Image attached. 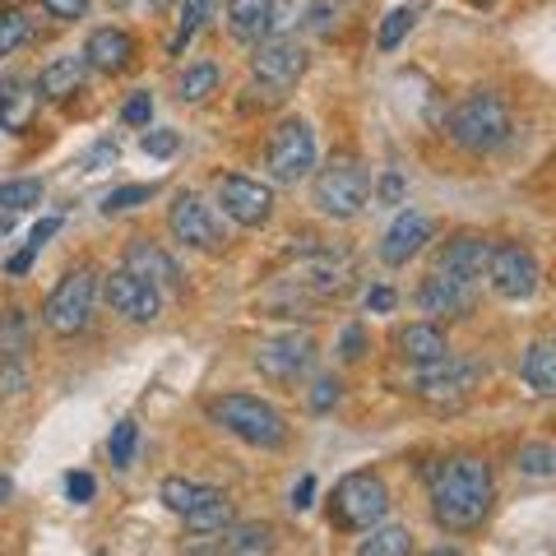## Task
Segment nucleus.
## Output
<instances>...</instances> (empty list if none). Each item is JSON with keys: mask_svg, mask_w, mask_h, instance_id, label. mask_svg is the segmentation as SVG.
I'll list each match as a JSON object with an SVG mask.
<instances>
[{"mask_svg": "<svg viewBox=\"0 0 556 556\" xmlns=\"http://www.w3.org/2000/svg\"><path fill=\"white\" fill-rule=\"evenodd\" d=\"M427 486H431V515L450 533L478 529L496 496L492 468L478 455H455V459H441L437 468H427Z\"/></svg>", "mask_w": 556, "mask_h": 556, "instance_id": "nucleus-1", "label": "nucleus"}, {"mask_svg": "<svg viewBox=\"0 0 556 556\" xmlns=\"http://www.w3.org/2000/svg\"><path fill=\"white\" fill-rule=\"evenodd\" d=\"M510 130H515V121H510L506 98L486 93V89L459 98L455 112H450V121H445V135L455 139L464 153H496L510 139Z\"/></svg>", "mask_w": 556, "mask_h": 556, "instance_id": "nucleus-2", "label": "nucleus"}, {"mask_svg": "<svg viewBox=\"0 0 556 556\" xmlns=\"http://www.w3.org/2000/svg\"><path fill=\"white\" fill-rule=\"evenodd\" d=\"M208 417H214L223 431H232L237 441L255 445V450H278L288 441V417L274 404H265V399H255V394L208 399Z\"/></svg>", "mask_w": 556, "mask_h": 556, "instance_id": "nucleus-3", "label": "nucleus"}, {"mask_svg": "<svg viewBox=\"0 0 556 556\" xmlns=\"http://www.w3.org/2000/svg\"><path fill=\"white\" fill-rule=\"evenodd\" d=\"M390 510V486L380 473H367V468H357V473H343L334 482V496H329V519H334L339 529L348 533H367L371 525H380Z\"/></svg>", "mask_w": 556, "mask_h": 556, "instance_id": "nucleus-4", "label": "nucleus"}, {"mask_svg": "<svg viewBox=\"0 0 556 556\" xmlns=\"http://www.w3.org/2000/svg\"><path fill=\"white\" fill-rule=\"evenodd\" d=\"M311 200H316L320 214L334 218V223L357 218L362 208H367V200H371L367 167H362L357 159H334L329 167L316 172V181H311Z\"/></svg>", "mask_w": 556, "mask_h": 556, "instance_id": "nucleus-5", "label": "nucleus"}, {"mask_svg": "<svg viewBox=\"0 0 556 556\" xmlns=\"http://www.w3.org/2000/svg\"><path fill=\"white\" fill-rule=\"evenodd\" d=\"M93 298H98V274H93L89 265L70 269L61 283L47 292V302H42V325H47L56 339L84 334V329H89V320H93Z\"/></svg>", "mask_w": 556, "mask_h": 556, "instance_id": "nucleus-6", "label": "nucleus"}, {"mask_svg": "<svg viewBox=\"0 0 556 556\" xmlns=\"http://www.w3.org/2000/svg\"><path fill=\"white\" fill-rule=\"evenodd\" d=\"M265 172H269V181H278V186H298V181H306L311 172H316V135H311V126L302 116L283 121V126L269 135Z\"/></svg>", "mask_w": 556, "mask_h": 556, "instance_id": "nucleus-7", "label": "nucleus"}, {"mask_svg": "<svg viewBox=\"0 0 556 556\" xmlns=\"http://www.w3.org/2000/svg\"><path fill=\"white\" fill-rule=\"evenodd\" d=\"M486 283L496 288V298L506 302H529L538 283H543V265L525 241H501V247L486 251Z\"/></svg>", "mask_w": 556, "mask_h": 556, "instance_id": "nucleus-8", "label": "nucleus"}, {"mask_svg": "<svg viewBox=\"0 0 556 556\" xmlns=\"http://www.w3.org/2000/svg\"><path fill=\"white\" fill-rule=\"evenodd\" d=\"M306 47L298 38H288V33H274V38H265L255 47V56H251V70H255V79L269 89V98H283L288 89H298V79L306 75Z\"/></svg>", "mask_w": 556, "mask_h": 556, "instance_id": "nucleus-9", "label": "nucleus"}, {"mask_svg": "<svg viewBox=\"0 0 556 556\" xmlns=\"http://www.w3.org/2000/svg\"><path fill=\"white\" fill-rule=\"evenodd\" d=\"M478 386H482V362H468L455 353L427 362V367H417V376H413V394L431 399V404H455V399H468Z\"/></svg>", "mask_w": 556, "mask_h": 556, "instance_id": "nucleus-10", "label": "nucleus"}, {"mask_svg": "<svg viewBox=\"0 0 556 556\" xmlns=\"http://www.w3.org/2000/svg\"><path fill=\"white\" fill-rule=\"evenodd\" d=\"M167 228H172V237H177L181 247L204 251V255H214V251L228 247L214 204H204L200 195H190V190H181V195L167 204Z\"/></svg>", "mask_w": 556, "mask_h": 556, "instance_id": "nucleus-11", "label": "nucleus"}, {"mask_svg": "<svg viewBox=\"0 0 556 556\" xmlns=\"http://www.w3.org/2000/svg\"><path fill=\"white\" fill-rule=\"evenodd\" d=\"M311 362H316V339L306 329H283V334H274L255 348V371L269 380H283V386L306 376Z\"/></svg>", "mask_w": 556, "mask_h": 556, "instance_id": "nucleus-12", "label": "nucleus"}, {"mask_svg": "<svg viewBox=\"0 0 556 556\" xmlns=\"http://www.w3.org/2000/svg\"><path fill=\"white\" fill-rule=\"evenodd\" d=\"M214 200L223 204V214H228L237 228H265V223L274 218V190L265 181H255V177H237V172H228V177H218Z\"/></svg>", "mask_w": 556, "mask_h": 556, "instance_id": "nucleus-13", "label": "nucleus"}, {"mask_svg": "<svg viewBox=\"0 0 556 556\" xmlns=\"http://www.w3.org/2000/svg\"><path fill=\"white\" fill-rule=\"evenodd\" d=\"M102 292H108V306L116 311V316H126L135 325H153L159 320V311H163V292L149 288L144 278H135L126 265L102 278Z\"/></svg>", "mask_w": 556, "mask_h": 556, "instance_id": "nucleus-14", "label": "nucleus"}, {"mask_svg": "<svg viewBox=\"0 0 556 556\" xmlns=\"http://www.w3.org/2000/svg\"><path fill=\"white\" fill-rule=\"evenodd\" d=\"M431 232H437V223H431L422 208H399V218L386 228V237H380L376 251H380V260H386L390 269H399V265H408L413 255L427 251Z\"/></svg>", "mask_w": 556, "mask_h": 556, "instance_id": "nucleus-15", "label": "nucleus"}, {"mask_svg": "<svg viewBox=\"0 0 556 556\" xmlns=\"http://www.w3.org/2000/svg\"><path fill=\"white\" fill-rule=\"evenodd\" d=\"M126 269H130L135 278H144L149 288H159V292H177V288H181L177 260H172L153 237H130V247H126Z\"/></svg>", "mask_w": 556, "mask_h": 556, "instance_id": "nucleus-16", "label": "nucleus"}, {"mask_svg": "<svg viewBox=\"0 0 556 556\" xmlns=\"http://www.w3.org/2000/svg\"><path fill=\"white\" fill-rule=\"evenodd\" d=\"M478 302V283H459V278H445L431 269V278H422L417 288V306L422 316H468Z\"/></svg>", "mask_w": 556, "mask_h": 556, "instance_id": "nucleus-17", "label": "nucleus"}, {"mask_svg": "<svg viewBox=\"0 0 556 556\" xmlns=\"http://www.w3.org/2000/svg\"><path fill=\"white\" fill-rule=\"evenodd\" d=\"M486 251H492V241L478 237V232H459V237H450V241H445V251L437 255V274L459 278V283H482Z\"/></svg>", "mask_w": 556, "mask_h": 556, "instance_id": "nucleus-18", "label": "nucleus"}, {"mask_svg": "<svg viewBox=\"0 0 556 556\" xmlns=\"http://www.w3.org/2000/svg\"><path fill=\"white\" fill-rule=\"evenodd\" d=\"M84 61H89V70H102V75H121L135 61V38L126 28H93L89 42H84Z\"/></svg>", "mask_w": 556, "mask_h": 556, "instance_id": "nucleus-19", "label": "nucleus"}, {"mask_svg": "<svg viewBox=\"0 0 556 556\" xmlns=\"http://www.w3.org/2000/svg\"><path fill=\"white\" fill-rule=\"evenodd\" d=\"M394 348H399V357H404V362H413V367H427V362H437V357L450 353V339H445L441 325L417 320V325H408V329H399Z\"/></svg>", "mask_w": 556, "mask_h": 556, "instance_id": "nucleus-20", "label": "nucleus"}, {"mask_svg": "<svg viewBox=\"0 0 556 556\" xmlns=\"http://www.w3.org/2000/svg\"><path fill=\"white\" fill-rule=\"evenodd\" d=\"M84 75H89V61H84V51H79V56H56V61H47L38 70V84H33V89H38L47 102H65L70 93H79Z\"/></svg>", "mask_w": 556, "mask_h": 556, "instance_id": "nucleus-21", "label": "nucleus"}, {"mask_svg": "<svg viewBox=\"0 0 556 556\" xmlns=\"http://www.w3.org/2000/svg\"><path fill=\"white\" fill-rule=\"evenodd\" d=\"M519 376H525V386L533 390V394H556V343L552 339H538L529 353H525V362H519Z\"/></svg>", "mask_w": 556, "mask_h": 556, "instance_id": "nucleus-22", "label": "nucleus"}, {"mask_svg": "<svg viewBox=\"0 0 556 556\" xmlns=\"http://www.w3.org/2000/svg\"><path fill=\"white\" fill-rule=\"evenodd\" d=\"M159 496H163V506H167L172 515H190V510H200L204 501H214V496H223V492H218V486L195 482V478H167Z\"/></svg>", "mask_w": 556, "mask_h": 556, "instance_id": "nucleus-23", "label": "nucleus"}, {"mask_svg": "<svg viewBox=\"0 0 556 556\" xmlns=\"http://www.w3.org/2000/svg\"><path fill=\"white\" fill-rule=\"evenodd\" d=\"M362 556H408L413 552V533L404 525H371L367 538L357 543Z\"/></svg>", "mask_w": 556, "mask_h": 556, "instance_id": "nucleus-24", "label": "nucleus"}, {"mask_svg": "<svg viewBox=\"0 0 556 556\" xmlns=\"http://www.w3.org/2000/svg\"><path fill=\"white\" fill-rule=\"evenodd\" d=\"M228 24L237 38H265L269 33V0H228Z\"/></svg>", "mask_w": 556, "mask_h": 556, "instance_id": "nucleus-25", "label": "nucleus"}, {"mask_svg": "<svg viewBox=\"0 0 556 556\" xmlns=\"http://www.w3.org/2000/svg\"><path fill=\"white\" fill-rule=\"evenodd\" d=\"M218 538H223L218 552H237V556H255V552H269L274 547L269 525H228Z\"/></svg>", "mask_w": 556, "mask_h": 556, "instance_id": "nucleus-26", "label": "nucleus"}, {"mask_svg": "<svg viewBox=\"0 0 556 556\" xmlns=\"http://www.w3.org/2000/svg\"><path fill=\"white\" fill-rule=\"evenodd\" d=\"M208 93H218V65H214V61L186 65V75H181V84H177V98H181V102H204Z\"/></svg>", "mask_w": 556, "mask_h": 556, "instance_id": "nucleus-27", "label": "nucleus"}, {"mask_svg": "<svg viewBox=\"0 0 556 556\" xmlns=\"http://www.w3.org/2000/svg\"><path fill=\"white\" fill-rule=\"evenodd\" d=\"M181 519H186L190 533H223V529L232 525V501L228 496H214V501H204L200 510H190Z\"/></svg>", "mask_w": 556, "mask_h": 556, "instance_id": "nucleus-28", "label": "nucleus"}, {"mask_svg": "<svg viewBox=\"0 0 556 556\" xmlns=\"http://www.w3.org/2000/svg\"><path fill=\"white\" fill-rule=\"evenodd\" d=\"M214 14H218V0H181V28H177V38H172V51H181Z\"/></svg>", "mask_w": 556, "mask_h": 556, "instance_id": "nucleus-29", "label": "nucleus"}, {"mask_svg": "<svg viewBox=\"0 0 556 556\" xmlns=\"http://www.w3.org/2000/svg\"><path fill=\"white\" fill-rule=\"evenodd\" d=\"M0 204H5L10 214H24V208H38V204H42V181H33V177L0 181Z\"/></svg>", "mask_w": 556, "mask_h": 556, "instance_id": "nucleus-30", "label": "nucleus"}, {"mask_svg": "<svg viewBox=\"0 0 556 556\" xmlns=\"http://www.w3.org/2000/svg\"><path fill=\"white\" fill-rule=\"evenodd\" d=\"M28 33H33V24L24 10H0V61L14 56V51L28 42Z\"/></svg>", "mask_w": 556, "mask_h": 556, "instance_id": "nucleus-31", "label": "nucleus"}, {"mask_svg": "<svg viewBox=\"0 0 556 556\" xmlns=\"http://www.w3.org/2000/svg\"><path fill=\"white\" fill-rule=\"evenodd\" d=\"M33 102H38V89L24 93L20 84H10V89L0 93V126H5V130H20L24 121H28V108H33Z\"/></svg>", "mask_w": 556, "mask_h": 556, "instance_id": "nucleus-32", "label": "nucleus"}, {"mask_svg": "<svg viewBox=\"0 0 556 556\" xmlns=\"http://www.w3.org/2000/svg\"><path fill=\"white\" fill-rule=\"evenodd\" d=\"M135 445H139V422H135V417H121V422L112 427V441H108L112 468H130V459H135Z\"/></svg>", "mask_w": 556, "mask_h": 556, "instance_id": "nucleus-33", "label": "nucleus"}, {"mask_svg": "<svg viewBox=\"0 0 556 556\" xmlns=\"http://www.w3.org/2000/svg\"><path fill=\"white\" fill-rule=\"evenodd\" d=\"M413 24H417V10L413 5H399V10H390L386 14V24H380V33H376V42H380V51H394L399 42L413 33Z\"/></svg>", "mask_w": 556, "mask_h": 556, "instance_id": "nucleus-34", "label": "nucleus"}, {"mask_svg": "<svg viewBox=\"0 0 556 556\" xmlns=\"http://www.w3.org/2000/svg\"><path fill=\"white\" fill-rule=\"evenodd\" d=\"M159 195V186L153 181H135V186H116L102 195V214H121V208H135V204H149Z\"/></svg>", "mask_w": 556, "mask_h": 556, "instance_id": "nucleus-35", "label": "nucleus"}, {"mask_svg": "<svg viewBox=\"0 0 556 556\" xmlns=\"http://www.w3.org/2000/svg\"><path fill=\"white\" fill-rule=\"evenodd\" d=\"M515 468H519L525 478H552V473H556V450L543 445V441H538V445H525V450L515 455Z\"/></svg>", "mask_w": 556, "mask_h": 556, "instance_id": "nucleus-36", "label": "nucleus"}, {"mask_svg": "<svg viewBox=\"0 0 556 556\" xmlns=\"http://www.w3.org/2000/svg\"><path fill=\"white\" fill-rule=\"evenodd\" d=\"M306 5H311V0H269V33H265V38L298 28L306 20Z\"/></svg>", "mask_w": 556, "mask_h": 556, "instance_id": "nucleus-37", "label": "nucleus"}, {"mask_svg": "<svg viewBox=\"0 0 556 556\" xmlns=\"http://www.w3.org/2000/svg\"><path fill=\"white\" fill-rule=\"evenodd\" d=\"M339 394H343L339 376H320L316 386H311V399H306V404H311V413H329V408L339 404Z\"/></svg>", "mask_w": 556, "mask_h": 556, "instance_id": "nucleus-38", "label": "nucleus"}, {"mask_svg": "<svg viewBox=\"0 0 556 556\" xmlns=\"http://www.w3.org/2000/svg\"><path fill=\"white\" fill-rule=\"evenodd\" d=\"M139 144H144V153L149 159H172V153H177V130H149L144 139H139Z\"/></svg>", "mask_w": 556, "mask_h": 556, "instance_id": "nucleus-39", "label": "nucleus"}, {"mask_svg": "<svg viewBox=\"0 0 556 556\" xmlns=\"http://www.w3.org/2000/svg\"><path fill=\"white\" fill-rule=\"evenodd\" d=\"M121 121H126V126H149V121H153V98L149 93H135L126 108H121Z\"/></svg>", "mask_w": 556, "mask_h": 556, "instance_id": "nucleus-40", "label": "nucleus"}, {"mask_svg": "<svg viewBox=\"0 0 556 556\" xmlns=\"http://www.w3.org/2000/svg\"><path fill=\"white\" fill-rule=\"evenodd\" d=\"M362 353H367V329H362V325H348L343 339H339V357H343V362H357Z\"/></svg>", "mask_w": 556, "mask_h": 556, "instance_id": "nucleus-41", "label": "nucleus"}, {"mask_svg": "<svg viewBox=\"0 0 556 556\" xmlns=\"http://www.w3.org/2000/svg\"><path fill=\"white\" fill-rule=\"evenodd\" d=\"M89 5L93 0H42V10L51 14V20H84Z\"/></svg>", "mask_w": 556, "mask_h": 556, "instance_id": "nucleus-42", "label": "nucleus"}, {"mask_svg": "<svg viewBox=\"0 0 556 556\" xmlns=\"http://www.w3.org/2000/svg\"><path fill=\"white\" fill-rule=\"evenodd\" d=\"M28 386V371H24V362L20 357H10L5 367H0V394H20Z\"/></svg>", "mask_w": 556, "mask_h": 556, "instance_id": "nucleus-43", "label": "nucleus"}, {"mask_svg": "<svg viewBox=\"0 0 556 556\" xmlns=\"http://www.w3.org/2000/svg\"><path fill=\"white\" fill-rule=\"evenodd\" d=\"M65 492H70V501H79V506H84V501H93L98 482H93L89 473H70V478H65Z\"/></svg>", "mask_w": 556, "mask_h": 556, "instance_id": "nucleus-44", "label": "nucleus"}, {"mask_svg": "<svg viewBox=\"0 0 556 556\" xmlns=\"http://www.w3.org/2000/svg\"><path fill=\"white\" fill-rule=\"evenodd\" d=\"M56 232H61V218H56V214H51V218H42V223H38V228H33V232H28V241H24V247H33V251H42V247H47V241H51V237H56Z\"/></svg>", "mask_w": 556, "mask_h": 556, "instance_id": "nucleus-45", "label": "nucleus"}, {"mask_svg": "<svg viewBox=\"0 0 556 556\" xmlns=\"http://www.w3.org/2000/svg\"><path fill=\"white\" fill-rule=\"evenodd\" d=\"M394 288H371L367 292V311H376V316H390V311H394Z\"/></svg>", "mask_w": 556, "mask_h": 556, "instance_id": "nucleus-46", "label": "nucleus"}, {"mask_svg": "<svg viewBox=\"0 0 556 556\" xmlns=\"http://www.w3.org/2000/svg\"><path fill=\"white\" fill-rule=\"evenodd\" d=\"M380 200H386V204L404 200V181H399V172H386V181H380Z\"/></svg>", "mask_w": 556, "mask_h": 556, "instance_id": "nucleus-47", "label": "nucleus"}, {"mask_svg": "<svg viewBox=\"0 0 556 556\" xmlns=\"http://www.w3.org/2000/svg\"><path fill=\"white\" fill-rule=\"evenodd\" d=\"M102 163H116V144H98L89 159H84V167H89V172H98Z\"/></svg>", "mask_w": 556, "mask_h": 556, "instance_id": "nucleus-48", "label": "nucleus"}, {"mask_svg": "<svg viewBox=\"0 0 556 556\" xmlns=\"http://www.w3.org/2000/svg\"><path fill=\"white\" fill-rule=\"evenodd\" d=\"M311 492H316V478H302V482H298V492H292V506L306 510V506H311Z\"/></svg>", "mask_w": 556, "mask_h": 556, "instance_id": "nucleus-49", "label": "nucleus"}, {"mask_svg": "<svg viewBox=\"0 0 556 556\" xmlns=\"http://www.w3.org/2000/svg\"><path fill=\"white\" fill-rule=\"evenodd\" d=\"M10 496H14V482H10L5 473H0V506H5V501H10Z\"/></svg>", "mask_w": 556, "mask_h": 556, "instance_id": "nucleus-50", "label": "nucleus"}, {"mask_svg": "<svg viewBox=\"0 0 556 556\" xmlns=\"http://www.w3.org/2000/svg\"><path fill=\"white\" fill-rule=\"evenodd\" d=\"M5 228H10V223H5V218H0V237H5Z\"/></svg>", "mask_w": 556, "mask_h": 556, "instance_id": "nucleus-51", "label": "nucleus"}]
</instances>
